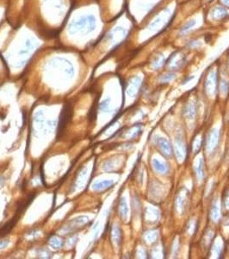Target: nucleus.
I'll use <instances>...</instances> for the list:
<instances>
[{"label":"nucleus","mask_w":229,"mask_h":259,"mask_svg":"<svg viewBox=\"0 0 229 259\" xmlns=\"http://www.w3.org/2000/svg\"><path fill=\"white\" fill-rule=\"evenodd\" d=\"M74 114L73 105L70 102H66L63 104V107L61 109L60 119L58 123L57 129V139H60L62 135L64 134L65 130L67 127L68 124L72 121V117Z\"/></svg>","instance_id":"nucleus-1"},{"label":"nucleus","mask_w":229,"mask_h":259,"mask_svg":"<svg viewBox=\"0 0 229 259\" xmlns=\"http://www.w3.org/2000/svg\"><path fill=\"white\" fill-rule=\"evenodd\" d=\"M36 193L35 192V193H31V194H29L28 196H27V198L24 199V200H22V201H20V202L18 203L17 206V211H16V214H17V215H19L20 217H21L24 212H25V211L27 210V208L29 207V205L32 203V201L35 200V198H36Z\"/></svg>","instance_id":"nucleus-2"},{"label":"nucleus","mask_w":229,"mask_h":259,"mask_svg":"<svg viewBox=\"0 0 229 259\" xmlns=\"http://www.w3.org/2000/svg\"><path fill=\"white\" fill-rule=\"evenodd\" d=\"M20 218H21L20 216L15 213V216L12 219H11L9 221H7L6 223L4 224V226H2L0 227V238L4 237L6 235H8V234L11 232L12 229L15 227V226L17 224L18 220H19Z\"/></svg>","instance_id":"nucleus-3"},{"label":"nucleus","mask_w":229,"mask_h":259,"mask_svg":"<svg viewBox=\"0 0 229 259\" xmlns=\"http://www.w3.org/2000/svg\"><path fill=\"white\" fill-rule=\"evenodd\" d=\"M97 106L96 103H94L92 104V106L90 109L89 112H88V122L90 124L94 123L97 120Z\"/></svg>","instance_id":"nucleus-4"},{"label":"nucleus","mask_w":229,"mask_h":259,"mask_svg":"<svg viewBox=\"0 0 229 259\" xmlns=\"http://www.w3.org/2000/svg\"><path fill=\"white\" fill-rule=\"evenodd\" d=\"M40 175H41V180L42 181V184L44 186H46V183H45V177H44V172H43V165L41 166V168H40Z\"/></svg>","instance_id":"nucleus-5"},{"label":"nucleus","mask_w":229,"mask_h":259,"mask_svg":"<svg viewBox=\"0 0 229 259\" xmlns=\"http://www.w3.org/2000/svg\"><path fill=\"white\" fill-rule=\"evenodd\" d=\"M9 244V240H4V241H0V250L6 247Z\"/></svg>","instance_id":"nucleus-6"}]
</instances>
